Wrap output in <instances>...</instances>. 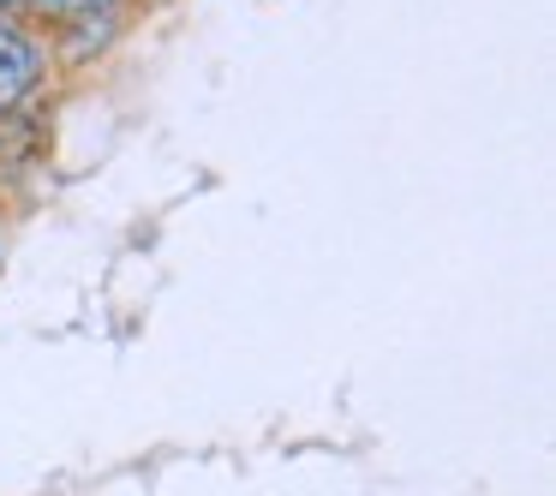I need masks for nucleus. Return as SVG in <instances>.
I'll use <instances>...</instances> for the list:
<instances>
[{"mask_svg":"<svg viewBox=\"0 0 556 496\" xmlns=\"http://www.w3.org/2000/svg\"><path fill=\"white\" fill-rule=\"evenodd\" d=\"M42 73H49V49L0 13V109H18L42 85Z\"/></svg>","mask_w":556,"mask_h":496,"instance_id":"1","label":"nucleus"},{"mask_svg":"<svg viewBox=\"0 0 556 496\" xmlns=\"http://www.w3.org/2000/svg\"><path fill=\"white\" fill-rule=\"evenodd\" d=\"M25 7L54 18V25H85V18H109L121 0H25Z\"/></svg>","mask_w":556,"mask_h":496,"instance_id":"2","label":"nucleus"}]
</instances>
